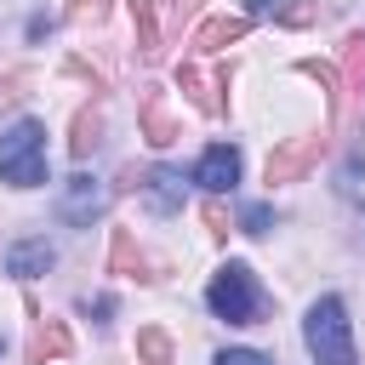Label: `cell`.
<instances>
[{
    "instance_id": "f546056e",
    "label": "cell",
    "mask_w": 365,
    "mask_h": 365,
    "mask_svg": "<svg viewBox=\"0 0 365 365\" xmlns=\"http://www.w3.org/2000/svg\"><path fill=\"white\" fill-rule=\"evenodd\" d=\"M0 354H6V342H0Z\"/></svg>"
},
{
    "instance_id": "603a6c76",
    "label": "cell",
    "mask_w": 365,
    "mask_h": 365,
    "mask_svg": "<svg viewBox=\"0 0 365 365\" xmlns=\"http://www.w3.org/2000/svg\"><path fill=\"white\" fill-rule=\"evenodd\" d=\"M274 17H279V23H291V29H302V23H314V17H319V6H314V0H308V6H279Z\"/></svg>"
},
{
    "instance_id": "d4e9b609",
    "label": "cell",
    "mask_w": 365,
    "mask_h": 365,
    "mask_svg": "<svg viewBox=\"0 0 365 365\" xmlns=\"http://www.w3.org/2000/svg\"><path fill=\"white\" fill-rule=\"evenodd\" d=\"M165 6H171L177 23H194V17H200V0H165Z\"/></svg>"
},
{
    "instance_id": "44dd1931",
    "label": "cell",
    "mask_w": 365,
    "mask_h": 365,
    "mask_svg": "<svg viewBox=\"0 0 365 365\" xmlns=\"http://www.w3.org/2000/svg\"><path fill=\"white\" fill-rule=\"evenodd\" d=\"M108 0H68V23H103Z\"/></svg>"
},
{
    "instance_id": "3957f363",
    "label": "cell",
    "mask_w": 365,
    "mask_h": 365,
    "mask_svg": "<svg viewBox=\"0 0 365 365\" xmlns=\"http://www.w3.org/2000/svg\"><path fill=\"white\" fill-rule=\"evenodd\" d=\"M0 182H11V188L46 182V125L40 120H17L0 131Z\"/></svg>"
},
{
    "instance_id": "8fae6325",
    "label": "cell",
    "mask_w": 365,
    "mask_h": 365,
    "mask_svg": "<svg viewBox=\"0 0 365 365\" xmlns=\"http://www.w3.org/2000/svg\"><path fill=\"white\" fill-rule=\"evenodd\" d=\"M137 114H143V137H148L154 148L177 143V120L160 108V91H154V86H143V103H137Z\"/></svg>"
},
{
    "instance_id": "7c38bea8",
    "label": "cell",
    "mask_w": 365,
    "mask_h": 365,
    "mask_svg": "<svg viewBox=\"0 0 365 365\" xmlns=\"http://www.w3.org/2000/svg\"><path fill=\"white\" fill-rule=\"evenodd\" d=\"M297 74L319 80V91H325V103H331V120H336V114H342V74H336V63H319V57H297Z\"/></svg>"
},
{
    "instance_id": "5bb4252c",
    "label": "cell",
    "mask_w": 365,
    "mask_h": 365,
    "mask_svg": "<svg viewBox=\"0 0 365 365\" xmlns=\"http://www.w3.org/2000/svg\"><path fill=\"white\" fill-rule=\"evenodd\" d=\"M108 268H114V274H131V279H143V274H148V262H143V251H137V240H131L125 228H114V245H108Z\"/></svg>"
},
{
    "instance_id": "4316f807",
    "label": "cell",
    "mask_w": 365,
    "mask_h": 365,
    "mask_svg": "<svg viewBox=\"0 0 365 365\" xmlns=\"http://www.w3.org/2000/svg\"><path fill=\"white\" fill-rule=\"evenodd\" d=\"M51 34V17H29V40H46Z\"/></svg>"
},
{
    "instance_id": "8992f818",
    "label": "cell",
    "mask_w": 365,
    "mask_h": 365,
    "mask_svg": "<svg viewBox=\"0 0 365 365\" xmlns=\"http://www.w3.org/2000/svg\"><path fill=\"white\" fill-rule=\"evenodd\" d=\"M194 182H200L205 194H228V188L240 182V148L211 143V148L200 154V165H194Z\"/></svg>"
},
{
    "instance_id": "484cf974",
    "label": "cell",
    "mask_w": 365,
    "mask_h": 365,
    "mask_svg": "<svg viewBox=\"0 0 365 365\" xmlns=\"http://www.w3.org/2000/svg\"><path fill=\"white\" fill-rule=\"evenodd\" d=\"M86 314H97V319H108V314H114V297H97V302L86 297Z\"/></svg>"
},
{
    "instance_id": "ac0fdd59",
    "label": "cell",
    "mask_w": 365,
    "mask_h": 365,
    "mask_svg": "<svg viewBox=\"0 0 365 365\" xmlns=\"http://www.w3.org/2000/svg\"><path fill=\"white\" fill-rule=\"evenodd\" d=\"M137 359H143V365H171V336H165L160 325H143V331H137Z\"/></svg>"
},
{
    "instance_id": "ffe728a7",
    "label": "cell",
    "mask_w": 365,
    "mask_h": 365,
    "mask_svg": "<svg viewBox=\"0 0 365 365\" xmlns=\"http://www.w3.org/2000/svg\"><path fill=\"white\" fill-rule=\"evenodd\" d=\"M274 228V205H245L240 211V234H268Z\"/></svg>"
},
{
    "instance_id": "5b68a950",
    "label": "cell",
    "mask_w": 365,
    "mask_h": 365,
    "mask_svg": "<svg viewBox=\"0 0 365 365\" xmlns=\"http://www.w3.org/2000/svg\"><path fill=\"white\" fill-rule=\"evenodd\" d=\"M331 148V137L325 131H314V137H291V143H279L274 154H268V182H297L319 154Z\"/></svg>"
},
{
    "instance_id": "2e32d148",
    "label": "cell",
    "mask_w": 365,
    "mask_h": 365,
    "mask_svg": "<svg viewBox=\"0 0 365 365\" xmlns=\"http://www.w3.org/2000/svg\"><path fill=\"white\" fill-rule=\"evenodd\" d=\"M336 188H342V200H348V205H359V211H365V143H359V148L342 160V171H336Z\"/></svg>"
},
{
    "instance_id": "83f0119b",
    "label": "cell",
    "mask_w": 365,
    "mask_h": 365,
    "mask_svg": "<svg viewBox=\"0 0 365 365\" xmlns=\"http://www.w3.org/2000/svg\"><path fill=\"white\" fill-rule=\"evenodd\" d=\"M245 11L251 17H268V11H279V0H245Z\"/></svg>"
},
{
    "instance_id": "30bf717a",
    "label": "cell",
    "mask_w": 365,
    "mask_h": 365,
    "mask_svg": "<svg viewBox=\"0 0 365 365\" xmlns=\"http://www.w3.org/2000/svg\"><path fill=\"white\" fill-rule=\"evenodd\" d=\"M245 29H251V17H205L194 29V46L200 51H228L234 40H245Z\"/></svg>"
},
{
    "instance_id": "4fadbf2b",
    "label": "cell",
    "mask_w": 365,
    "mask_h": 365,
    "mask_svg": "<svg viewBox=\"0 0 365 365\" xmlns=\"http://www.w3.org/2000/svg\"><path fill=\"white\" fill-rule=\"evenodd\" d=\"M97 143H103V114H97V108H80V114H74L68 154H74V160H91V154H97Z\"/></svg>"
},
{
    "instance_id": "9c48e42d",
    "label": "cell",
    "mask_w": 365,
    "mask_h": 365,
    "mask_svg": "<svg viewBox=\"0 0 365 365\" xmlns=\"http://www.w3.org/2000/svg\"><path fill=\"white\" fill-rule=\"evenodd\" d=\"M74 348V336H68V325L63 319H40L34 325V336H29V365H46V359H63Z\"/></svg>"
},
{
    "instance_id": "f1b7e54d",
    "label": "cell",
    "mask_w": 365,
    "mask_h": 365,
    "mask_svg": "<svg viewBox=\"0 0 365 365\" xmlns=\"http://www.w3.org/2000/svg\"><path fill=\"white\" fill-rule=\"evenodd\" d=\"M11 97H17V74H6V80H0V103H11Z\"/></svg>"
},
{
    "instance_id": "ba28073f",
    "label": "cell",
    "mask_w": 365,
    "mask_h": 365,
    "mask_svg": "<svg viewBox=\"0 0 365 365\" xmlns=\"http://www.w3.org/2000/svg\"><path fill=\"white\" fill-rule=\"evenodd\" d=\"M51 262H57V251H51L46 240H17V245L6 251V274H17V279H40Z\"/></svg>"
},
{
    "instance_id": "d6986e66",
    "label": "cell",
    "mask_w": 365,
    "mask_h": 365,
    "mask_svg": "<svg viewBox=\"0 0 365 365\" xmlns=\"http://www.w3.org/2000/svg\"><path fill=\"white\" fill-rule=\"evenodd\" d=\"M342 68L354 86H365V34H348V51H342Z\"/></svg>"
},
{
    "instance_id": "52a82bcc",
    "label": "cell",
    "mask_w": 365,
    "mask_h": 365,
    "mask_svg": "<svg viewBox=\"0 0 365 365\" xmlns=\"http://www.w3.org/2000/svg\"><path fill=\"white\" fill-rule=\"evenodd\" d=\"M137 194H143V205H148L154 217H171V211H182V171L154 165V171H143Z\"/></svg>"
},
{
    "instance_id": "277c9868",
    "label": "cell",
    "mask_w": 365,
    "mask_h": 365,
    "mask_svg": "<svg viewBox=\"0 0 365 365\" xmlns=\"http://www.w3.org/2000/svg\"><path fill=\"white\" fill-rule=\"evenodd\" d=\"M103 211H108V188H103L97 177L74 171V177L63 182V194H57V217H63L68 228H91Z\"/></svg>"
},
{
    "instance_id": "e0dca14e",
    "label": "cell",
    "mask_w": 365,
    "mask_h": 365,
    "mask_svg": "<svg viewBox=\"0 0 365 365\" xmlns=\"http://www.w3.org/2000/svg\"><path fill=\"white\" fill-rule=\"evenodd\" d=\"M177 86H182V97H188L200 114H217V97L205 91V80H200V68H194V63H177Z\"/></svg>"
},
{
    "instance_id": "9a60e30c",
    "label": "cell",
    "mask_w": 365,
    "mask_h": 365,
    "mask_svg": "<svg viewBox=\"0 0 365 365\" xmlns=\"http://www.w3.org/2000/svg\"><path fill=\"white\" fill-rule=\"evenodd\" d=\"M131 6V29H137V51L154 57L160 51V17H154V0H125Z\"/></svg>"
},
{
    "instance_id": "cb8c5ba5",
    "label": "cell",
    "mask_w": 365,
    "mask_h": 365,
    "mask_svg": "<svg viewBox=\"0 0 365 365\" xmlns=\"http://www.w3.org/2000/svg\"><path fill=\"white\" fill-rule=\"evenodd\" d=\"M205 234H211V240H222V234H228V211L217 205V194L205 200Z\"/></svg>"
},
{
    "instance_id": "6da1fadb",
    "label": "cell",
    "mask_w": 365,
    "mask_h": 365,
    "mask_svg": "<svg viewBox=\"0 0 365 365\" xmlns=\"http://www.w3.org/2000/svg\"><path fill=\"white\" fill-rule=\"evenodd\" d=\"M302 342H308V359L314 365H359V348H354V325H348V308L336 291H325L308 319H302Z\"/></svg>"
},
{
    "instance_id": "7402d4cb",
    "label": "cell",
    "mask_w": 365,
    "mask_h": 365,
    "mask_svg": "<svg viewBox=\"0 0 365 365\" xmlns=\"http://www.w3.org/2000/svg\"><path fill=\"white\" fill-rule=\"evenodd\" d=\"M211 365H274V359H268L262 348H222Z\"/></svg>"
},
{
    "instance_id": "7a4b0ae2",
    "label": "cell",
    "mask_w": 365,
    "mask_h": 365,
    "mask_svg": "<svg viewBox=\"0 0 365 365\" xmlns=\"http://www.w3.org/2000/svg\"><path fill=\"white\" fill-rule=\"evenodd\" d=\"M205 302H211V314L228 319V325H257V319L268 314V297H262V285H257V274H251L245 262H222V268L211 274V285H205Z\"/></svg>"
}]
</instances>
